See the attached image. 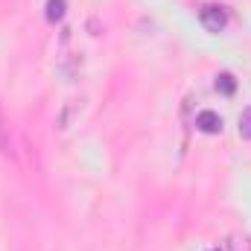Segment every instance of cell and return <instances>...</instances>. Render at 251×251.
<instances>
[{
  "instance_id": "cell-1",
  "label": "cell",
  "mask_w": 251,
  "mask_h": 251,
  "mask_svg": "<svg viewBox=\"0 0 251 251\" xmlns=\"http://www.w3.org/2000/svg\"><path fill=\"white\" fill-rule=\"evenodd\" d=\"M199 21L207 32H222L228 26V12L222 6H201L199 9Z\"/></svg>"
},
{
  "instance_id": "cell-2",
  "label": "cell",
  "mask_w": 251,
  "mask_h": 251,
  "mask_svg": "<svg viewBox=\"0 0 251 251\" xmlns=\"http://www.w3.org/2000/svg\"><path fill=\"white\" fill-rule=\"evenodd\" d=\"M196 128L204 134H219L222 131V117L216 111H199L196 114Z\"/></svg>"
},
{
  "instance_id": "cell-3",
  "label": "cell",
  "mask_w": 251,
  "mask_h": 251,
  "mask_svg": "<svg viewBox=\"0 0 251 251\" xmlns=\"http://www.w3.org/2000/svg\"><path fill=\"white\" fill-rule=\"evenodd\" d=\"M64 12H67V0H47V21L50 24H59L64 18Z\"/></svg>"
},
{
  "instance_id": "cell-4",
  "label": "cell",
  "mask_w": 251,
  "mask_h": 251,
  "mask_svg": "<svg viewBox=\"0 0 251 251\" xmlns=\"http://www.w3.org/2000/svg\"><path fill=\"white\" fill-rule=\"evenodd\" d=\"M216 91H222L225 97H231V94L237 91V79H234V73H219V76H216Z\"/></svg>"
},
{
  "instance_id": "cell-5",
  "label": "cell",
  "mask_w": 251,
  "mask_h": 251,
  "mask_svg": "<svg viewBox=\"0 0 251 251\" xmlns=\"http://www.w3.org/2000/svg\"><path fill=\"white\" fill-rule=\"evenodd\" d=\"M228 251H251V237L249 234H234L228 240Z\"/></svg>"
},
{
  "instance_id": "cell-6",
  "label": "cell",
  "mask_w": 251,
  "mask_h": 251,
  "mask_svg": "<svg viewBox=\"0 0 251 251\" xmlns=\"http://www.w3.org/2000/svg\"><path fill=\"white\" fill-rule=\"evenodd\" d=\"M0 152H3L6 158H15L12 143H9V137H6V120H3V111H0Z\"/></svg>"
},
{
  "instance_id": "cell-7",
  "label": "cell",
  "mask_w": 251,
  "mask_h": 251,
  "mask_svg": "<svg viewBox=\"0 0 251 251\" xmlns=\"http://www.w3.org/2000/svg\"><path fill=\"white\" fill-rule=\"evenodd\" d=\"M240 134L251 140V105L249 108H243V114H240Z\"/></svg>"
},
{
  "instance_id": "cell-8",
  "label": "cell",
  "mask_w": 251,
  "mask_h": 251,
  "mask_svg": "<svg viewBox=\"0 0 251 251\" xmlns=\"http://www.w3.org/2000/svg\"><path fill=\"white\" fill-rule=\"evenodd\" d=\"M207 251H219V249H207Z\"/></svg>"
}]
</instances>
